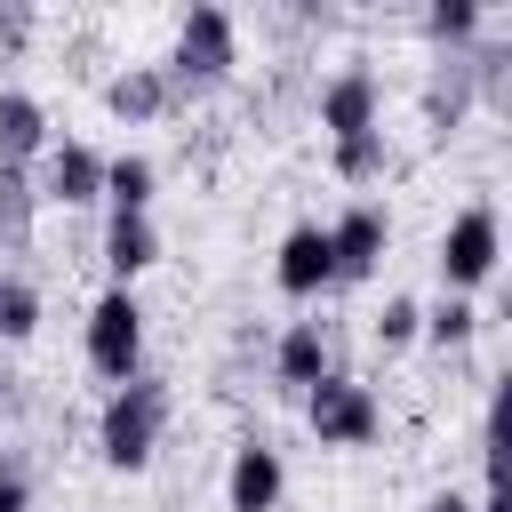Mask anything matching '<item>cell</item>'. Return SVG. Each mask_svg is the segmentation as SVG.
Segmentation results:
<instances>
[{
    "label": "cell",
    "instance_id": "obj_16",
    "mask_svg": "<svg viewBox=\"0 0 512 512\" xmlns=\"http://www.w3.org/2000/svg\"><path fill=\"white\" fill-rule=\"evenodd\" d=\"M464 112H472V80H464V64L448 56V64L432 72V88H424V128H432V136H456Z\"/></svg>",
    "mask_w": 512,
    "mask_h": 512
},
{
    "label": "cell",
    "instance_id": "obj_19",
    "mask_svg": "<svg viewBox=\"0 0 512 512\" xmlns=\"http://www.w3.org/2000/svg\"><path fill=\"white\" fill-rule=\"evenodd\" d=\"M40 328V288L24 272H0V344H24Z\"/></svg>",
    "mask_w": 512,
    "mask_h": 512
},
{
    "label": "cell",
    "instance_id": "obj_24",
    "mask_svg": "<svg viewBox=\"0 0 512 512\" xmlns=\"http://www.w3.org/2000/svg\"><path fill=\"white\" fill-rule=\"evenodd\" d=\"M32 40V8L24 0H0V48H24Z\"/></svg>",
    "mask_w": 512,
    "mask_h": 512
},
{
    "label": "cell",
    "instance_id": "obj_4",
    "mask_svg": "<svg viewBox=\"0 0 512 512\" xmlns=\"http://www.w3.org/2000/svg\"><path fill=\"white\" fill-rule=\"evenodd\" d=\"M88 368L112 376V384H128L144 368V304H136V288H104L88 304Z\"/></svg>",
    "mask_w": 512,
    "mask_h": 512
},
{
    "label": "cell",
    "instance_id": "obj_17",
    "mask_svg": "<svg viewBox=\"0 0 512 512\" xmlns=\"http://www.w3.org/2000/svg\"><path fill=\"white\" fill-rule=\"evenodd\" d=\"M152 160L144 152H120V160H104V200H112V216H152Z\"/></svg>",
    "mask_w": 512,
    "mask_h": 512
},
{
    "label": "cell",
    "instance_id": "obj_13",
    "mask_svg": "<svg viewBox=\"0 0 512 512\" xmlns=\"http://www.w3.org/2000/svg\"><path fill=\"white\" fill-rule=\"evenodd\" d=\"M104 104H112L120 120H160V112H176V88H168L160 64H128V72L104 80Z\"/></svg>",
    "mask_w": 512,
    "mask_h": 512
},
{
    "label": "cell",
    "instance_id": "obj_25",
    "mask_svg": "<svg viewBox=\"0 0 512 512\" xmlns=\"http://www.w3.org/2000/svg\"><path fill=\"white\" fill-rule=\"evenodd\" d=\"M424 512H472V496H456V488H432V496H424Z\"/></svg>",
    "mask_w": 512,
    "mask_h": 512
},
{
    "label": "cell",
    "instance_id": "obj_26",
    "mask_svg": "<svg viewBox=\"0 0 512 512\" xmlns=\"http://www.w3.org/2000/svg\"><path fill=\"white\" fill-rule=\"evenodd\" d=\"M472 512H512V504H504V488H496V480H488V496H480V504H472Z\"/></svg>",
    "mask_w": 512,
    "mask_h": 512
},
{
    "label": "cell",
    "instance_id": "obj_21",
    "mask_svg": "<svg viewBox=\"0 0 512 512\" xmlns=\"http://www.w3.org/2000/svg\"><path fill=\"white\" fill-rule=\"evenodd\" d=\"M480 16H488L480 0H432V8H424V32H432V40H448V48H464V40L480 32Z\"/></svg>",
    "mask_w": 512,
    "mask_h": 512
},
{
    "label": "cell",
    "instance_id": "obj_14",
    "mask_svg": "<svg viewBox=\"0 0 512 512\" xmlns=\"http://www.w3.org/2000/svg\"><path fill=\"white\" fill-rule=\"evenodd\" d=\"M104 264H112V288H128L136 272H152V264H160L152 216H104Z\"/></svg>",
    "mask_w": 512,
    "mask_h": 512
},
{
    "label": "cell",
    "instance_id": "obj_12",
    "mask_svg": "<svg viewBox=\"0 0 512 512\" xmlns=\"http://www.w3.org/2000/svg\"><path fill=\"white\" fill-rule=\"evenodd\" d=\"M328 368H336V360H328V328H320V320H288L280 344H272V376L296 384V392H312Z\"/></svg>",
    "mask_w": 512,
    "mask_h": 512
},
{
    "label": "cell",
    "instance_id": "obj_15",
    "mask_svg": "<svg viewBox=\"0 0 512 512\" xmlns=\"http://www.w3.org/2000/svg\"><path fill=\"white\" fill-rule=\"evenodd\" d=\"M32 216H40L32 168H0V256H24L32 248Z\"/></svg>",
    "mask_w": 512,
    "mask_h": 512
},
{
    "label": "cell",
    "instance_id": "obj_5",
    "mask_svg": "<svg viewBox=\"0 0 512 512\" xmlns=\"http://www.w3.org/2000/svg\"><path fill=\"white\" fill-rule=\"evenodd\" d=\"M304 416H312L320 448H368V440H376V424H384L376 392H368L360 376H344V368H328V376L304 392Z\"/></svg>",
    "mask_w": 512,
    "mask_h": 512
},
{
    "label": "cell",
    "instance_id": "obj_9",
    "mask_svg": "<svg viewBox=\"0 0 512 512\" xmlns=\"http://www.w3.org/2000/svg\"><path fill=\"white\" fill-rule=\"evenodd\" d=\"M272 280H280L288 296L336 288V272H328V224H288V232H280V256H272Z\"/></svg>",
    "mask_w": 512,
    "mask_h": 512
},
{
    "label": "cell",
    "instance_id": "obj_7",
    "mask_svg": "<svg viewBox=\"0 0 512 512\" xmlns=\"http://www.w3.org/2000/svg\"><path fill=\"white\" fill-rule=\"evenodd\" d=\"M32 192H40V200H64V208H96V200H104V152H96V144H72V136L48 144Z\"/></svg>",
    "mask_w": 512,
    "mask_h": 512
},
{
    "label": "cell",
    "instance_id": "obj_6",
    "mask_svg": "<svg viewBox=\"0 0 512 512\" xmlns=\"http://www.w3.org/2000/svg\"><path fill=\"white\" fill-rule=\"evenodd\" d=\"M384 240H392V216H384L376 200H352V208L328 224V272H336V288H360V280L384 264Z\"/></svg>",
    "mask_w": 512,
    "mask_h": 512
},
{
    "label": "cell",
    "instance_id": "obj_22",
    "mask_svg": "<svg viewBox=\"0 0 512 512\" xmlns=\"http://www.w3.org/2000/svg\"><path fill=\"white\" fill-rule=\"evenodd\" d=\"M416 320H424V304H416V296H384V304H376V320H368V336H376L384 352H400V344H416Z\"/></svg>",
    "mask_w": 512,
    "mask_h": 512
},
{
    "label": "cell",
    "instance_id": "obj_1",
    "mask_svg": "<svg viewBox=\"0 0 512 512\" xmlns=\"http://www.w3.org/2000/svg\"><path fill=\"white\" fill-rule=\"evenodd\" d=\"M160 432H168V384L136 368L128 384H112V400L96 416V448H104L112 472H144L152 448H160Z\"/></svg>",
    "mask_w": 512,
    "mask_h": 512
},
{
    "label": "cell",
    "instance_id": "obj_23",
    "mask_svg": "<svg viewBox=\"0 0 512 512\" xmlns=\"http://www.w3.org/2000/svg\"><path fill=\"white\" fill-rule=\"evenodd\" d=\"M0 512H32V464L16 448H0Z\"/></svg>",
    "mask_w": 512,
    "mask_h": 512
},
{
    "label": "cell",
    "instance_id": "obj_20",
    "mask_svg": "<svg viewBox=\"0 0 512 512\" xmlns=\"http://www.w3.org/2000/svg\"><path fill=\"white\" fill-rule=\"evenodd\" d=\"M384 168H392L384 128H368V136H344V144H336V176H344V184H376Z\"/></svg>",
    "mask_w": 512,
    "mask_h": 512
},
{
    "label": "cell",
    "instance_id": "obj_18",
    "mask_svg": "<svg viewBox=\"0 0 512 512\" xmlns=\"http://www.w3.org/2000/svg\"><path fill=\"white\" fill-rule=\"evenodd\" d=\"M416 336H432L440 352H456V344H472V336H480V312H472V296H440V304H424V320H416Z\"/></svg>",
    "mask_w": 512,
    "mask_h": 512
},
{
    "label": "cell",
    "instance_id": "obj_8",
    "mask_svg": "<svg viewBox=\"0 0 512 512\" xmlns=\"http://www.w3.org/2000/svg\"><path fill=\"white\" fill-rule=\"evenodd\" d=\"M280 488H288L280 448H272V440H240V448H232V472H224V504H232V512H272Z\"/></svg>",
    "mask_w": 512,
    "mask_h": 512
},
{
    "label": "cell",
    "instance_id": "obj_11",
    "mask_svg": "<svg viewBox=\"0 0 512 512\" xmlns=\"http://www.w3.org/2000/svg\"><path fill=\"white\" fill-rule=\"evenodd\" d=\"M48 104L24 96V88H0V168H32L48 152Z\"/></svg>",
    "mask_w": 512,
    "mask_h": 512
},
{
    "label": "cell",
    "instance_id": "obj_10",
    "mask_svg": "<svg viewBox=\"0 0 512 512\" xmlns=\"http://www.w3.org/2000/svg\"><path fill=\"white\" fill-rule=\"evenodd\" d=\"M320 128H328L336 144L376 128V72H368V64H344V72L320 88Z\"/></svg>",
    "mask_w": 512,
    "mask_h": 512
},
{
    "label": "cell",
    "instance_id": "obj_2",
    "mask_svg": "<svg viewBox=\"0 0 512 512\" xmlns=\"http://www.w3.org/2000/svg\"><path fill=\"white\" fill-rule=\"evenodd\" d=\"M232 64H240V24H232V8H216V0H200V8H184L176 16V48H168V88L184 96V88H216V80H232Z\"/></svg>",
    "mask_w": 512,
    "mask_h": 512
},
{
    "label": "cell",
    "instance_id": "obj_3",
    "mask_svg": "<svg viewBox=\"0 0 512 512\" xmlns=\"http://www.w3.org/2000/svg\"><path fill=\"white\" fill-rule=\"evenodd\" d=\"M496 256H504V216H496L488 200L456 208V216H448V232H440V280H448V296H464V288L496 280Z\"/></svg>",
    "mask_w": 512,
    "mask_h": 512
}]
</instances>
